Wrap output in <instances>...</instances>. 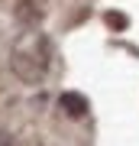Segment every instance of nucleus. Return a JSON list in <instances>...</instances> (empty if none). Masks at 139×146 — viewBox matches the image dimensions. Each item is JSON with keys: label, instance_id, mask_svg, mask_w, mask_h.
I'll return each mask as SVG.
<instances>
[{"label": "nucleus", "instance_id": "3", "mask_svg": "<svg viewBox=\"0 0 139 146\" xmlns=\"http://www.w3.org/2000/svg\"><path fill=\"white\" fill-rule=\"evenodd\" d=\"M107 23H110L113 29H123V26H126V16H120V13H107Z\"/></svg>", "mask_w": 139, "mask_h": 146}, {"label": "nucleus", "instance_id": "1", "mask_svg": "<svg viewBox=\"0 0 139 146\" xmlns=\"http://www.w3.org/2000/svg\"><path fill=\"white\" fill-rule=\"evenodd\" d=\"M13 72L20 75L23 81H39L42 75L49 72V42L42 36H23L13 46V58H10Z\"/></svg>", "mask_w": 139, "mask_h": 146}, {"label": "nucleus", "instance_id": "2", "mask_svg": "<svg viewBox=\"0 0 139 146\" xmlns=\"http://www.w3.org/2000/svg\"><path fill=\"white\" fill-rule=\"evenodd\" d=\"M58 104H62V110L68 117H84L88 114V98H84V94H78V91H65L62 98H58Z\"/></svg>", "mask_w": 139, "mask_h": 146}, {"label": "nucleus", "instance_id": "4", "mask_svg": "<svg viewBox=\"0 0 139 146\" xmlns=\"http://www.w3.org/2000/svg\"><path fill=\"white\" fill-rule=\"evenodd\" d=\"M0 146H13V140H10V133H0Z\"/></svg>", "mask_w": 139, "mask_h": 146}]
</instances>
